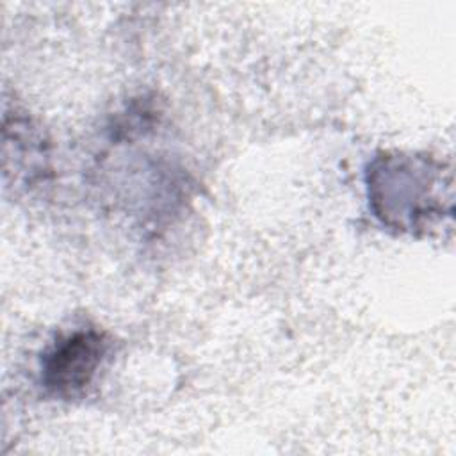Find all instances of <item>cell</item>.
<instances>
[{
    "label": "cell",
    "instance_id": "obj_1",
    "mask_svg": "<svg viewBox=\"0 0 456 456\" xmlns=\"http://www.w3.org/2000/svg\"><path fill=\"white\" fill-rule=\"evenodd\" d=\"M444 178L431 160L404 155L378 157L367 171L369 201L387 224L413 230L431 216L442 214L438 187Z\"/></svg>",
    "mask_w": 456,
    "mask_h": 456
},
{
    "label": "cell",
    "instance_id": "obj_2",
    "mask_svg": "<svg viewBox=\"0 0 456 456\" xmlns=\"http://www.w3.org/2000/svg\"><path fill=\"white\" fill-rule=\"evenodd\" d=\"M109 342L103 333L80 330L61 338L43 360V385L59 397L80 395L105 358Z\"/></svg>",
    "mask_w": 456,
    "mask_h": 456
}]
</instances>
